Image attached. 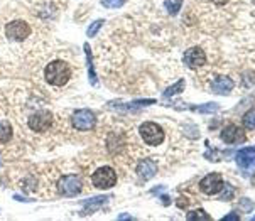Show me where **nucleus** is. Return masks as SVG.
<instances>
[{"label": "nucleus", "instance_id": "nucleus-20", "mask_svg": "<svg viewBox=\"0 0 255 221\" xmlns=\"http://www.w3.org/2000/svg\"><path fill=\"white\" fill-rule=\"evenodd\" d=\"M164 7L169 15H176L182 7V0H164Z\"/></svg>", "mask_w": 255, "mask_h": 221}, {"label": "nucleus", "instance_id": "nucleus-22", "mask_svg": "<svg viewBox=\"0 0 255 221\" xmlns=\"http://www.w3.org/2000/svg\"><path fill=\"white\" fill-rule=\"evenodd\" d=\"M103 24H105L103 19H98V21H95L93 24H91L90 27H88V30H86V36H88V37H95L98 34V30L102 29V25H103Z\"/></svg>", "mask_w": 255, "mask_h": 221}, {"label": "nucleus", "instance_id": "nucleus-25", "mask_svg": "<svg viewBox=\"0 0 255 221\" xmlns=\"http://www.w3.org/2000/svg\"><path fill=\"white\" fill-rule=\"evenodd\" d=\"M176 206H178V208H181V209L189 208V199H188V197H184V196L178 197V199H176Z\"/></svg>", "mask_w": 255, "mask_h": 221}, {"label": "nucleus", "instance_id": "nucleus-5", "mask_svg": "<svg viewBox=\"0 0 255 221\" xmlns=\"http://www.w3.org/2000/svg\"><path fill=\"white\" fill-rule=\"evenodd\" d=\"M91 184L97 189H112L117 184V172L108 166L98 167L91 176Z\"/></svg>", "mask_w": 255, "mask_h": 221}, {"label": "nucleus", "instance_id": "nucleus-7", "mask_svg": "<svg viewBox=\"0 0 255 221\" xmlns=\"http://www.w3.org/2000/svg\"><path fill=\"white\" fill-rule=\"evenodd\" d=\"M30 34V25L26 21H12L5 25V36L10 41L15 43H22L29 37Z\"/></svg>", "mask_w": 255, "mask_h": 221}, {"label": "nucleus", "instance_id": "nucleus-30", "mask_svg": "<svg viewBox=\"0 0 255 221\" xmlns=\"http://www.w3.org/2000/svg\"><path fill=\"white\" fill-rule=\"evenodd\" d=\"M252 220H254V221H255V215H254V216H252Z\"/></svg>", "mask_w": 255, "mask_h": 221}, {"label": "nucleus", "instance_id": "nucleus-6", "mask_svg": "<svg viewBox=\"0 0 255 221\" xmlns=\"http://www.w3.org/2000/svg\"><path fill=\"white\" fill-rule=\"evenodd\" d=\"M52 122H54V117L49 110H39V112L32 113L27 120V125L32 132H48L49 128L52 127Z\"/></svg>", "mask_w": 255, "mask_h": 221}, {"label": "nucleus", "instance_id": "nucleus-4", "mask_svg": "<svg viewBox=\"0 0 255 221\" xmlns=\"http://www.w3.org/2000/svg\"><path fill=\"white\" fill-rule=\"evenodd\" d=\"M71 125H73L75 130L90 132L97 127V115H95V112H91L88 108L76 110L73 115H71Z\"/></svg>", "mask_w": 255, "mask_h": 221}, {"label": "nucleus", "instance_id": "nucleus-26", "mask_svg": "<svg viewBox=\"0 0 255 221\" xmlns=\"http://www.w3.org/2000/svg\"><path fill=\"white\" fill-rule=\"evenodd\" d=\"M223 221H240V216L235 215V213H230V215L223 216Z\"/></svg>", "mask_w": 255, "mask_h": 221}, {"label": "nucleus", "instance_id": "nucleus-29", "mask_svg": "<svg viewBox=\"0 0 255 221\" xmlns=\"http://www.w3.org/2000/svg\"><path fill=\"white\" fill-rule=\"evenodd\" d=\"M213 2H215V3H220V5H223V3H227L228 0H213Z\"/></svg>", "mask_w": 255, "mask_h": 221}, {"label": "nucleus", "instance_id": "nucleus-14", "mask_svg": "<svg viewBox=\"0 0 255 221\" xmlns=\"http://www.w3.org/2000/svg\"><path fill=\"white\" fill-rule=\"evenodd\" d=\"M85 54H86V63H88V78H90V85L97 86L98 85V78L97 73H95V66H93V56H91V48L88 43H85Z\"/></svg>", "mask_w": 255, "mask_h": 221}, {"label": "nucleus", "instance_id": "nucleus-23", "mask_svg": "<svg viewBox=\"0 0 255 221\" xmlns=\"http://www.w3.org/2000/svg\"><path fill=\"white\" fill-rule=\"evenodd\" d=\"M100 2L105 9H120L125 3V0H100Z\"/></svg>", "mask_w": 255, "mask_h": 221}, {"label": "nucleus", "instance_id": "nucleus-27", "mask_svg": "<svg viewBox=\"0 0 255 221\" xmlns=\"http://www.w3.org/2000/svg\"><path fill=\"white\" fill-rule=\"evenodd\" d=\"M161 203L164 204V206H169V204H171V197L169 196H161Z\"/></svg>", "mask_w": 255, "mask_h": 221}, {"label": "nucleus", "instance_id": "nucleus-18", "mask_svg": "<svg viewBox=\"0 0 255 221\" xmlns=\"http://www.w3.org/2000/svg\"><path fill=\"white\" fill-rule=\"evenodd\" d=\"M186 220L188 221H211L213 218L204 211V209H196V211H189L188 215H186Z\"/></svg>", "mask_w": 255, "mask_h": 221}, {"label": "nucleus", "instance_id": "nucleus-19", "mask_svg": "<svg viewBox=\"0 0 255 221\" xmlns=\"http://www.w3.org/2000/svg\"><path fill=\"white\" fill-rule=\"evenodd\" d=\"M242 123L247 130H255V108H250L249 112L243 115Z\"/></svg>", "mask_w": 255, "mask_h": 221}, {"label": "nucleus", "instance_id": "nucleus-16", "mask_svg": "<svg viewBox=\"0 0 255 221\" xmlns=\"http://www.w3.org/2000/svg\"><path fill=\"white\" fill-rule=\"evenodd\" d=\"M181 110H193V112L198 113H215L220 110V106L216 103H206V105H188V106H182Z\"/></svg>", "mask_w": 255, "mask_h": 221}, {"label": "nucleus", "instance_id": "nucleus-1", "mask_svg": "<svg viewBox=\"0 0 255 221\" xmlns=\"http://www.w3.org/2000/svg\"><path fill=\"white\" fill-rule=\"evenodd\" d=\"M70 78H71V68L68 66L66 61L54 59L44 68V79L51 86L61 88V86H64L70 81Z\"/></svg>", "mask_w": 255, "mask_h": 221}, {"label": "nucleus", "instance_id": "nucleus-11", "mask_svg": "<svg viewBox=\"0 0 255 221\" xmlns=\"http://www.w3.org/2000/svg\"><path fill=\"white\" fill-rule=\"evenodd\" d=\"M157 162L154 159H142L139 164H137V174L140 176V179L144 181H149L157 174Z\"/></svg>", "mask_w": 255, "mask_h": 221}, {"label": "nucleus", "instance_id": "nucleus-12", "mask_svg": "<svg viewBox=\"0 0 255 221\" xmlns=\"http://www.w3.org/2000/svg\"><path fill=\"white\" fill-rule=\"evenodd\" d=\"M231 90H233V79L228 78V76H218L216 79H213L211 91L215 95H222V97H227V95L231 93Z\"/></svg>", "mask_w": 255, "mask_h": 221}, {"label": "nucleus", "instance_id": "nucleus-15", "mask_svg": "<svg viewBox=\"0 0 255 221\" xmlns=\"http://www.w3.org/2000/svg\"><path fill=\"white\" fill-rule=\"evenodd\" d=\"M12 125L7 120H0V144H9L12 139Z\"/></svg>", "mask_w": 255, "mask_h": 221}, {"label": "nucleus", "instance_id": "nucleus-31", "mask_svg": "<svg viewBox=\"0 0 255 221\" xmlns=\"http://www.w3.org/2000/svg\"><path fill=\"white\" fill-rule=\"evenodd\" d=\"M252 2H254V5H255V0H252Z\"/></svg>", "mask_w": 255, "mask_h": 221}, {"label": "nucleus", "instance_id": "nucleus-10", "mask_svg": "<svg viewBox=\"0 0 255 221\" xmlns=\"http://www.w3.org/2000/svg\"><path fill=\"white\" fill-rule=\"evenodd\" d=\"M182 61L188 68L191 70H196V68H201L206 64V54L201 48H189L188 51L182 56Z\"/></svg>", "mask_w": 255, "mask_h": 221}, {"label": "nucleus", "instance_id": "nucleus-17", "mask_svg": "<svg viewBox=\"0 0 255 221\" xmlns=\"http://www.w3.org/2000/svg\"><path fill=\"white\" fill-rule=\"evenodd\" d=\"M184 86H186V81L184 79H178V83H174L173 86H169V88L164 90V93H162V97L164 98H173L176 97V95H179L181 91H184Z\"/></svg>", "mask_w": 255, "mask_h": 221}, {"label": "nucleus", "instance_id": "nucleus-3", "mask_svg": "<svg viewBox=\"0 0 255 221\" xmlns=\"http://www.w3.org/2000/svg\"><path fill=\"white\" fill-rule=\"evenodd\" d=\"M58 191L61 196L76 197L83 191V179L78 174H66L61 176L58 181Z\"/></svg>", "mask_w": 255, "mask_h": 221}, {"label": "nucleus", "instance_id": "nucleus-28", "mask_svg": "<svg viewBox=\"0 0 255 221\" xmlns=\"http://www.w3.org/2000/svg\"><path fill=\"white\" fill-rule=\"evenodd\" d=\"M119 220H132V216H128V215H120Z\"/></svg>", "mask_w": 255, "mask_h": 221}, {"label": "nucleus", "instance_id": "nucleus-13", "mask_svg": "<svg viewBox=\"0 0 255 221\" xmlns=\"http://www.w3.org/2000/svg\"><path fill=\"white\" fill-rule=\"evenodd\" d=\"M108 196H95V197H88V199L83 201V213L79 215H91V213L98 211L100 208H103L105 204H108Z\"/></svg>", "mask_w": 255, "mask_h": 221}, {"label": "nucleus", "instance_id": "nucleus-21", "mask_svg": "<svg viewBox=\"0 0 255 221\" xmlns=\"http://www.w3.org/2000/svg\"><path fill=\"white\" fill-rule=\"evenodd\" d=\"M220 201H231L235 196V189L230 184H223V189L220 191Z\"/></svg>", "mask_w": 255, "mask_h": 221}, {"label": "nucleus", "instance_id": "nucleus-9", "mask_svg": "<svg viewBox=\"0 0 255 221\" xmlns=\"http://www.w3.org/2000/svg\"><path fill=\"white\" fill-rule=\"evenodd\" d=\"M220 139L223 140L228 146H235V144H243L247 140V135L243 132V128H240L238 125H227L225 128L220 133Z\"/></svg>", "mask_w": 255, "mask_h": 221}, {"label": "nucleus", "instance_id": "nucleus-2", "mask_svg": "<svg viewBox=\"0 0 255 221\" xmlns=\"http://www.w3.org/2000/svg\"><path fill=\"white\" fill-rule=\"evenodd\" d=\"M139 133L140 137H142V140L147 144V146H161L162 142H164V128L161 127L159 123H155V122H144V123H140L139 127Z\"/></svg>", "mask_w": 255, "mask_h": 221}, {"label": "nucleus", "instance_id": "nucleus-24", "mask_svg": "<svg viewBox=\"0 0 255 221\" xmlns=\"http://www.w3.org/2000/svg\"><path fill=\"white\" fill-rule=\"evenodd\" d=\"M240 208L243 209L245 213H250L254 209V203L252 199H249V197H243V199L240 201Z\"/></svg>", "mask_w": 255, "mask_h": 221}, {"label": "nucleus", "instance_id": "nucleus-8", "mask_svg": "<svg viewBox=\"0 0 255 221\" xmlns=\"http://www.w3.org/2000/svg\"><path fill=\"white\" fill-rule=\"evenodd\" d=\"M223 177L222 174L218 172H210L208 176H204L200 181V189L203 191L206 196H215V194H220V191L223 189Z\"/></svg>", "mask_w": 255, "mask_h": 221}]
</instances>
